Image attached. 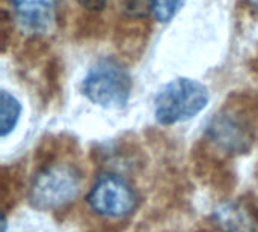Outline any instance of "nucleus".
<instances>
[{"label": "nucleus", "mask_w": 258, "mask_h": 232, "mask_svg": "<svg viewBox=\"0 0 258 232\" xmlns=\"http://www.w3.org/2000/svg\"><path fill=\"white\" fill-rule=\"evenodd\" d=\"M83 177L77 165L65 160L42 166L29 186V202L41 211H51L71 204L80 193Z\"/></svg>", "instance_id": "nucleus-1"}, {"label": "nucleus", "mask_w": 258, "mask_h": 232, "mask_svg": "<svg viewBox=\"0 0 258 232\" xmlns=\"http://www.w3.org/2000/svg\"><path fill=\"white\" fill-rule=\"evenodd\" d=\"M210 94L198 80L180 77L166 83L154 98V116L162 125H174L200 115L209 104Z\"/></svg>", "instance_id": "nucleus-2"}, {"label": "nucleus", "mask_w": 258, "mask_h": 232, "mask_svg": "<svg viewBox=\"0 0 258 232\" xmlns=\"http://www.w3.org/2000/svg\"><path fill=\"white\" fill-rule=\"evenodd\" d=\"M133 80L115 59H100L88 71L82 83L83 95L103 109H122L132 95Z\"/></svg>", "instance_id": "nucleus-3"}, {"label": "nucleus", "mask_w": 258, "mask_h": 232, "mask_svg": "<svg viewBox=\"0 0 258 232\" xmlns=\"http://www.w3.org/2000/svg\"><path fill=\"white\" fill-rule=\"evenodd\" d=\"M89 208L103 217L122 219L130 216L139 204V196L132 183L116 172L100 174L88 192Z\"/></svg>", "instance_id": "nucleus-4"}, {"label": "nucleus", "mask_w": 258, "mask_h": 232, "mask_svg": "<svg viewBox=\"0 0 258 232\" xmlns=\"http://www.w3.org/2000/svg\"><path fill=\"white\" fill-rule=\"evenodd\" d=\"M206 136L216 149L225 154L239 156L252 148L255 142V128L246 112L237 107H225L212 118Z\"/></svg>", "instance_id": "nucleus-5"}, {"label": "nucleus", "mask_w": 258, "mask_h": 232, "mask_svg": "<svg viewBox=\"0 0 258 232\" xmlns=\"http://www.w3.org/2000/svg\"><path fill=\"white\" fill-rule=\"evenodd\" d=\"M213 225L219 232H258V216L240 201L221 202L212 213Z\"/></svg>", "instance_id": "nucleus-6"}, {"label": "nucleus", "mask_w": 258, "mask_h": 232, "mask_svg": "<svg viewBox=\"0 0 258 232\" xmlns=\"http://www.w3.org/2000/svg\"><path fill=\"white\" fill-rule=\"evenodd\" d=\"M23 27L44 32L54 21L60 0H9Z\"/></svg>", "instance_id": "nucleus-7"}, {"label": "nucleus", "mask_w": 258, "mask_h": 232, "mask_svg": "<svg viewBox=\"0 0 258 232\" xmlns=\"http://www.w3.org/2000/svg\"><path fill=\"white\" fill-rule=\"evenodd\" d=\"M20 115H21L20 101L8 91H2V95H0V131H2L3 137H6L11 131H14V128L18 124Z\"/></svg>", "instance_id": "nucleus-8"}, {"label": "nucleus", "mask_w": 258, "mask_h": 232, "mask_svg": "<svg viewBox=\"0 0 258 232\" xmlns=\"http://www.w3.org/2000/svg\"><path fill=\"white\" fill-rule=\"evenodd\" d=\"M186 0H153L151 14L159 23H169L184 6Z\"/></svg>", "instance_id": "nucleus-9"}, {"label": "nucleus", "mask_w": 258, "mask_h": 232, "mask_svg": "<svg viewBox=\"0 0 258 232\" xmlns=\"http://www.w3.org/2000/svg\"><path fill=\"white\" fill-rule=\"evenodd\" d=\"M124 12L133 18H144L151 14L153 0H122L121 2Z\"/></svg>", "instance_id": "nucleus-10"}, {"label": "nucleus", "mask_w": 258, "mask_h": 232, "mask_svg": "<svg viewBox=\"0 0 258 232\" xmlns=\"http://www.w3.org/2000/svg\"><path fill=\"white\" fill-rule=\"evenodd\" d=\"M77 2L82 8L88 11H101L107 3V0H77Z\"/></svg>", "instance_id": "nucleus-11"}, {"label": "nucleus", "mask_w": 258, "mask_h": 232, "mask_svg": "<svg viewBox=\"0 0 258 232\" xmlns=\"http://www.w3.org/2000/svg\"><path fill=\"white\" fill-rule=\"evenodd\" d=\"M245 2H246V3L254 9V11H257L258 12V0H245Z\"/></svg>", "instance_id": "nucleus-12"}]
</instances>
